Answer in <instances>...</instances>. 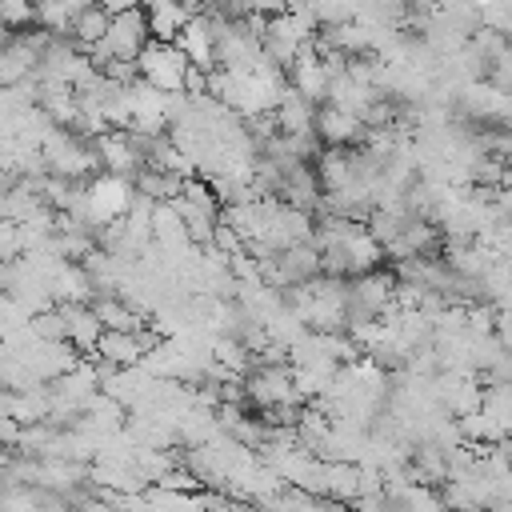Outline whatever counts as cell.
<instances>
[{
  "label": "cell",
  "mask_w": 512,
  "mask_h": 512,
  "mask_svg": "<svg viewBox=\"0 0 512 512\" xmlns=\"http://www.w3.org/2000/svg\"><path fill=\"white\" fill-rule=\"evenodd\" d=\"M148 36L152 32H148L144 8H120V12H112L108 32L92 52H100L104 64H136L140 52L148 48Z\"/></svg>",
  "instance_id": "1"
},
{
  "label": "cell",
  "mask_w": 512,
  "mask_h": 512,
  "mask_svg": "<svg viewBox=\"0 0 512 512\" xmlns=\"http://www.w3.org/2000/svg\"><path fill=\"white\" fill-rule=\"evenodd\" d=\"M140 80H148L160 92H184L188 88V72L192 60L184 56V48L176 40H148V48L140 52Z\"/></svg>",
  "instance_id": "2"
},
{
  "label": "cell",
  "mask_w": 512,
  "mask_h": 512,
  "mask_svg": "<svg viewBox=\"0 0 512 512\" xmlns=\"http://www.w3.org/2000/svg\"><path fill=\"white\" fill-rule=\"evenodd\" d=\"M144 16H148V32L156 40H176L188 28L192 8L184 0H144Z\"/></svg>",
  "instance_id": "3"
},
{
  "label": "cell",
  "mask_w": 512,
  "mask_h": 512,
  "mask_svg": "<svg viewBox=\"0 0 512 512\" xmlns=\"http://www.w3.org/2000/svg\"><path fill=\"white\" fill-rule=\"evenodd\" d=\"M88 212L96 216V220H112V216H120L124 208H128V184L120 180V176H104V180H96L92 188H88Z\"/></svg>",
  "instance_id": "4"
},
{
  "label": "cell",
  "mask_w": 512,
  "mask_h": 512,
  "mask_svg": "<svg viewBox=\"0 0 512 512\" xmlns=\"http://www.w3.org/2000/svg\"><path fill=\"white\" fill-rule=\"evenodd\" d=\"M360 128H364V120L356 116V112H348V108H324L320 116H316V132L332 144V148H344L348 140H356L360 136Z\"/></svg>",
  "instance_id": "5"
},
{
  "label": "cell",
  "mask_w": 512,
  "mask_h": 512,
  "mask_svg": "<svg viewBox=\"0 0 512 512\" xmlns=\"http://www.w3.org/2000/svg\"><path fill=\"white\" fill-rule=\"evenodd\" d=\"M108 20H112V12H108L104 4H88V8L76 16V24H72L76 44H80V48H96V44L104 40V32H108Z\"/></svg>",
  "instance_id": "6"
},
{
  "label": "cell",
  "mask_w": 512,
  "mask_h": 512,
  "mask_svg": "<svg viewBox=\"0 0 512 512\" xmlns=\"http://www.w3.org/2000/svg\"><path fill=\"white\" fill-rule=\"evenodd\" d=\"M100 352L104 356H112L116 364H132V360H140V340L136 336H128V332H108V336H100Z\"/></svg>",
  "instance_id": "7"
}]
</instances>
